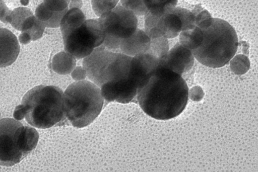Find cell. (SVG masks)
Wrapping results in <instances>:
<instances>
[{
  "mask_svg": "<svg viewBox=\"0 0 258 172\" xmlns=\"http://www.w3.org/2000/svg\"><path fill=\"white\" fill-rule=\"evenodd\" d=\"M104 100L100 88L93 82L85 80L75 82L63 93L65 117L73 126L85 127L100 115Z\"/></svg>",
  "mask_w": 258,
  "mask_h": 172,
  "instance_id": "277c9868",
  "label": "cell"
},
{
  "mask_svg": "<svg viewBox=\"0 0 258 172\" xmlns=\"http://www.w3.org/2000/svg\"><path fill=\"white\" fill-rule=\"evenodd\" d=\"M98 20L105 34L104 43L113 48H119L121 40L131 36L137 30L136 16L121 6L102 15Z\"/></svg>",
  "mask_w": 258,
  "mask_h": 172,
  "instance_id": "ba28073f",
  "label": "cell"
},
{
  "mask_svg": "<svg viewBox=\"0 0 258 172\" xmlns=\"http://www.w3.org/2000/svg\"><path fill=\"white\" fill-rule=\"evenodd\" d=\"M105 38L98 19L86 20L63 38L64 50L76 59L85 58L103 44Z\"/></svg>",
  "mask_w": 258,
  "mask_h": 172,
  "instance_id": "52a82bcc",
  "label": "cell"
},
{
  "mask_svg": "<svg viewBox=\"0 0 258 172\" xmlns=\"http://www.w3.org/2000/svg\"><path fill=\"white\" fill-rule=\"evenodd\" d=\"M168 51L169 44L167 39L162 37L151 39L150 48L147 53L160 59L164 56Z\"/></svg>",
  "mask_w": 258,
  "mask_h": 172,
  "instance_id": "d6986e66",
  "label": "cell"
},
{
  "mask_svg": "<svg viewBox=\"0 0 258 172\" xmlns=\"http://www.w3.org/2000/svg\"><path fill=\"white\" fill-rule=\"evenodd\" d=\"M194 63L192 52L179 43H177L163 57L159 59V65L181 75L189 70Z\"/></svg>",
  "mask_w": 258,
  "mask_h": 172,
  "instance_id": "9c48e42d",
  "label": "cell"
},
{
  "mask_svg": "<svg viewBox=\"0 0 258 172\" xmlns=\"http://www.w3.org/2000/svg\"><path fill=\"white\" fill-rule=\"evenodd\" d=\"M12 11L10 10L4 0H0V21L8 23L9 18Z\"/></svg>",
  "mask_w": 258,
  "mask_h": 172,
  "instance_id": "cb8c5ba5",
  "label": "cell"
},
{
  "mask_svg": "<svg viewBox=\"0 0 258 172\" xmlns=\"http://www.w3.org/2000/svg\"><path fill=\"white\" fill-rule=\"evenodd\" d=\"M192 11L195 15V24L197 27L202 30H205L211 25L213 18L209 13L201 6H196Z\"/></svg>",
  "mask_w": 258,
  "mask_h": 172,
  "instance_id": "ffe728a7",
  "label": "cell"
},
{
  "mask_svg": "<svg viewBox=\"0 0 258 172\" xmlns=\"http://www.w3.org/2000/svg\"><path fill=\"white\" fill-rule=\"evenodd\" d=\"M33 15H34L30 9L27 8H19L12 11L8 23L10 24L16 30L21 31L24 22Z\"/></svg>",
  "mask_w": 258,
  "mask_h": 172,
  "instance_id": "ac0fdd59",
  "label": "cell"
},
{
  "mask_svg": "<svg viewBox=\"0 0 258 172\" xmlns=\"http://www.w3.org/2000/svg\"><path fill=\"white\" fill-rule=\"evenodd\" d=\"M20 52L19 42L15 35L7 29L0 28V68L12 65Z\"/></svg>",
  "mask_w": 258,
  "mask_h": 172,
  "instance_id": "30bf717a",
  "label": "cell"
},
{
  "mask_svg": "<svg viewBox=\"0 0 258 172\" xmlns=\"http://www.w3.org/2000/svg\"><path fill=\"white\" fill-rule=\"evenodd\" d=\"M77 65L76 58L67 52L57 54L52 60V68L59 74L67 75L73 72Z\"/></svg>",
  "mask_w": 258,
  "mask_h": 172,
  "instance_id": "5bb4252c",
  "label": "cell"
},
{
  "mask_svg": "<svg viewBox=\"0 0 258 172\" xmlns=\"http://www.w3.org/2000/svg\"><path fill=\"white\" fill-rule=\"evenodd\" d=\"M39 138L34 128L12 118L0 120V165L20 162L37 146Z\"/></svg>",
  "mask_w": 258,
  "mask_h": 172,
  "instance_id": "5b68a950",
  "label": "cell"
},
{
  "mask_svg": "<svg viewBox=\"0 0 258 172\" xmlns=\"http://www.w3.org/2000/svg\"><path fill=\"white\" fill-rule=\"evenodd\" d=\"M70 9H81L83 6V0H70Z\"/></svg>",
  "mask_w": 258,
  "mask_h": 172,
  "instance_id": "484cf974",
  "label": "cell"
},
{
  "mask_svg": "<svg viewBox=\"0 0 258 172\" xmlns=\"http://www.w3.org/2000/svg\"><path fill=\"white\" fill-rule=\"evenodd\" d=\"M87 72L85 68L82 66L77 67L72 73V77L77 81L84 80L87 77Z\"/></svg>",
  "mask_w": 258,
  "mask_h": 172,
  "instance_id": "d4e9b609",
  "label": "cell"
},
{
  "mask_svg": "<svg viewBox=\"0 0 258 172\" xmlns=\"http://www.w3.org/2000/svg\"><path fill=\"white\" fill-rule=\"evenodd\" d=\"M179 35V43L191 51L201 45L203 39L202 30L197 26L192 29L181 31Z\"/></svg>",
  "mask_w": 258,
  "mask_h": 172,
  "instance_id": "9a60e30c",
  "label": "cell"
},
{
  "mask_svg": "<svg viewBox=\"0 0 258 172\" xmlns=\"http://www.w3.org/2000/svg\"><path fill=\"white\" fill-rule=\"evenodd\" d=\"M68 11L69 9L62 12H53L42 3L36 9L35 17L46 28H58L60 27L63 17Z\"/></svg>",
  "mask_w": 258,
  "mask_h": 172,
  "instance_id": "4fadbf2b",
  "label": "cell"
},
{
  "mask_svg": "<svg viewBox=\"0 0 258 172\" xmlns=\"http://www.w3.org/2000/svg\"><path fill=\"white\" fill-rule=\"evenodd\" d=\"M151 42V38L145 31L137 29L131 36L121 40L119 48L122 53L134 57L147 53Z\"/></svg>",
  "mask_w": 258,
  "mask_h": 172,
  "instance_id": "8fae6325",
  "label": "cell"
},
{
  "mask_svg": "<svg viewBox=\"0 0 258 172\" xmlns=\"http://www.w3.org/2000/svg\"><path fill=\"white\" fill-rule=\"evenodd\" d=\"M86 21V17L80 9L73 8L69 10L63 17L60 25L62 38L81 26Z\"/></svg>",
  "mask_w": 258,
  "mask_h": 172,
  "instance_id": "7c38bea8",
  "label": "cell"
},
{
  "mask_svg": "<svg viewBox=\"0 0 258 172\" xmlns=\"http://www.w3.org/2000/svg\"><path fill=\"white\" fill-rule=\"evenodd\" d=\"M43 4L50 11L58 13L69 9L70 0H44Z\"/></svg>",
  "mask_w": 258,
  "mask_h": 172,
  "instance_id": "603a6c76",
  "label": "cell"
},
{
  "mask_svg": "<svg viewBox=\"0 0 258 172\" xmlns=\"http://www.w3.org/2000/svg\"><path fill=\"white\" fill-rule=\"evenodd\" d=\"M202 31L201 45L191 51L194 58L210 68H220L227 64L235 55L238 46L234 29L224 20L213 19L211 25Z\"/></svg>",
  "mask_w": 258,
  "mask_h": 172,
  "instance_id": "3957f363",
  "label": "cell"
},
{
  "mask_svg": "<svg viewBox=\"0 0 258 172\" xmlns=\"http://www.w3.org/2000/svg\"><path fill=\"white\" fill-rule=\"evenodd\" d=\"M148 12L161 16L174 9L178 0H144Z\"/></svg>",
  "mask_w": 258,
  "mask_h": 172,
  "instance_id": "2e32d148",
  "label": "cell"
},
{
  "mask_svg": "<svg viewBox=\"0 0 258 172\" xmlns=\"http://www.w3.org/2000/svg\"><path fill=\"white\" fill-rule=\"evenodd\" d=\"M120 3L123 8L132 12L136 16H145L148 13L144 0H121Z\"/></svg>",
  "mask_w": 258,
  "mask_h": 172,
  "instance_id": "7402d4cb",
  "label": "cell"
},
{
  "mask_svg": "<svg viewBox=\"0 0 258 172\" xmlns=\"http://www.w3.org/2000/svg\"><path fill=\"white\" fill-rule=\"evenodd\" d=\"M46 27L38 19L34 25L28 31L21 33L19 36V41L26 45L31 41H35L42 38Z\"/></svg>",
  "mask_w": 258,
  "mask_h": 172,
  "instance_id": "e0dca14e",
  "label": "cell"
},
{
  "mask_svg": "<svg viewBox=\"0 0 258 172\" xmlns=\"http://www.w3.org/2000/svg\"><path fill=\"white\" fill-rule=\"evenodd\" d=\"M120 0H91L92 9L99 17L114 9Z\"/></svg>",
  "mask_w": 258,
  "mask_h": 172,
  "instance_id": "44dd1931",
  "label": "cell"
},
{
  "mask_svg": "<svg viewBox=\"0 0 258 172\" xmlns=\"http://www.w3.org/2000/svg\"><path fill=\"white\" fill-rule=\"evenodd\" d=\"M63 95L62 90L55 86L36 87L24 96L14 116L18 121L25 118L29 124L37 128L52 127L66 117Z\"/></svg>",
  "mask_w": 258,
  "mask_h": 172,
  "instance_id": "7a4b0ae2",
  "label": "cell"
},
{
  "mask_svg": "<svg viewBox=\"0 0 258 172\" xmlns=\"http://www.w3.org/2000/svg\"><path fill=\"white\" fill-rule=\"evenodd\" d=\"M132 58L114 53L101 45L84 58L83 67L89 79L100 88L107 83L128 79Z\"/></svg>",
  "mask_w": 258,
  "mask_h": 172,
  "instance_id": "8992f818",
  "label": "cell"
},
{
  "mask_svg": "<svg viewBox=\"0 0 258 172\" xmlns=\"http://www.w3.org/2000/svg\"><path fill=\"white\" fill-rule=\"evenodd\" d=\"M137 100L144 112L159 120L179 116L188 99V88L181 75L159 66L139 87Z\"/></svg>",
  "mask_w": 258,
  "mask_h": 172,
  "instance_id": "6da1fadb",
  "label": "cell"
}]
</instances>
